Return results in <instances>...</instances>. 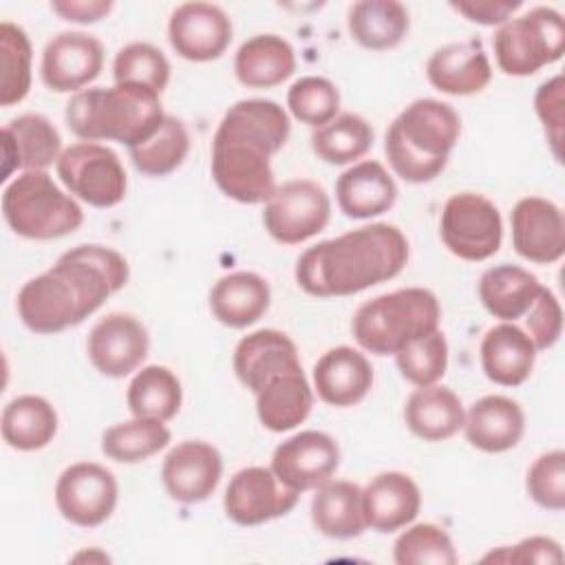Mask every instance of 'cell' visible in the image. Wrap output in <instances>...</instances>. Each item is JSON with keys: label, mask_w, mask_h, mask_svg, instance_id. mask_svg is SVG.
Returning a JSON list of instances; mask_svg holds the SVG:
<instances>
[{"label": "cell", "mask_w": 565, "mask_h": 565, "mask_svg": "<svg viewBox=\"0 0 565 565\" xmlns=\"http://www.w3.org/2000/svg\"><path fill=\"white\" fill-rule=\"evenodd\" d=\"M126 258L104 245H77L18 291V316L33 333H57L95 313L128 282Z\"/></svg>", "instance_id": "obj_1"}, {"label": "cell", "mask_w": 565, "mask_h": 565, "mask_svg": "<svg viewBox=\"0 0 565 565\" xmlns=\"http://www.w3.org/2000/svg\"><path fill=\"white\" fill-rule=\"evenodd\" d=\"M291 132L285 108L271 99H241L223 115L212 139V177L238 203H267L276 190L271 157Z\"/></svg>", "instance_id": "obj_2"}, {"label": "cell", "mask_w": 565, "mask_h": 565, "mask_svg": "<svg viewBox=\"0 0 565 565\" xmlns=\"http://www.w3.org/2000/svg\"><path fill=\"white\" fill-rule=\"evenodd\" d=\"M408 260V241L395 225L371 223L305 249L296 282L316 298L353 296L395 278Z\"/></svg>", "instance_id": "obj_3"}, {"label": "cell", "mask_w": 565, "mask_h": 565, "mask_svg": "<svg viewBox=\"0 0 565 565\" xmlns=\"http://www.w3.org/2000/svg\"><path fill=\"white\" fill-rule=\"evenodd\" d=\"M159 95L139 84L84 88L66 104V126L84 141H119L132 148L161 128L166 113Z\"/></svg>", "instance_id": "obj_4"}, {"label": "cell", "mask_w": 565, "mask_h": 565, "mask_svg": "<svg viewBox=\"0 0 565 565\" xmlns=\"http://www.w3.org/2000/svg\"><path fill=\"white\" fill-rule=\"evenodd\" d=\"M459 132L461 119L450 104L415 99L388 126L384 152L399 179L428 183L444 172Z\"/></svg>", "instance_id": "obj_5"}, {"label": "cell", "mask_w": 565, "mask_h": 565, "mask_svg": "<svg viewBox=\"0 0 565 565\" xmlns=\"http://www.w3.org/2000/svg\"><path fill=\"white\" fill-rule=\"evenodd\" d=\"M439 300L430 289L406 287L360 305L351 331L364 351L395 355L406 342L439 329Z\"/></svg>", "instance_id": "obj_6"}, {"label": "cell", "mask_w": 565, "mask_h": 565, "mask_svg": "<svg viewBox=\"0 0 565 565\" xmlns=\"http://www.w3.org/2000/svg\"><path fill=\"white\" fill-rule=\"evenodd\" d=\"M2 214L18 236L35 241L73 234L84 221L79 203L44 170L22 172L4 188Z\"/></svg>", "instance_id": "obj_7"}, {"label": "cell", "mask_w": 565, "mask_h": 565, "mask_svg": "<svg viewBox=\"0 0 565 565\" xmlns=\"http://www.w3.org/2000/svg\"><path fill=\"white\" fill-rule=\"evenodd\" d=\"M499 68L512 77L534 75L565 53V20L552 7H534L503 22L492 38Z\"/></svg>", "instance_id": "obj_8"}, {"label": "cell", "mask_w": 565, "mask_h": 565, "mask_svg": "<svg viewBox=\"0 0 565 565\" xmlns=\"http://www.w3.org/2000/svg\"><path fill=\"white\" fill-rule=\"evenodd\" d=\"M439 234L450 254L461 260L479 263L499 252L503 223L490 199L475 192H459L452 194L441 210Z\"/></svg>", "instance_id": "obj_9"}, {"label": "cell", "mask_w": 565, "mask_h": 565, "mask_svg": "<svg viewBox=\"0 0 565 565\" xmlns=\"http://www.w3.org/2000/svg\"><path fill=\"white\" fill-rule=\"evenodd\" d=\"M55 168L68 192L93 207H113L126 196V170L115 150L102 143L79 141L68 146Z\"/></svg>", "instance_id": "obj_10"}, {"label": "cell", "mask_w": 565, "mask_h": 565, "mask_svg": "<svg viewBox=\"0 0 565 565\" xmlns=\"http://www.w3.org/2000/svg\"><path fill=\"white\" fill-rule=\"evenodd\" d=\"M331 216L324 188L311 179H291L274 190L265 203L263 223L269 236L282 245H298L322 232Z\"/></svg>", "instance_id": "obj_11"}, {"label": "cell", "mask_w": 565, "mask_h": 565, "mask_svg": "<svg viewBox=\"0 0 565 565\" xmlns=\"http://www.w3.org/2000/svg\"><path fill=\"white\" fill-rule=\"evenodd\" d=\"M55 505L73 525H102L117 505L115 475L93 461L68 466L55 483Z\"/></svg>", "instance_id": "obj_12"}, {"label": "cell", "mask_w": 565, "mask_h": 565, "mask_svg": "<svg viewBox=\"0 0 565 565\" xmlns=\"http://www.w3.org/2000/svg\"><path fill=\"white\" fill-rule=\"evenodd\" d=\"M298 497L300 492L282 486L271 468L249 466L230 479L223 508L238 525H260L291 512Z\"/></svg>", "instance_id": "obj_13"}, {"label": "cell", "mask_w": 565, "mask_h": 565, "mask_svg": "<svg viewBox=\"0 0 565 565\" xmlns=\"http://www.w3.org/2000/svg\"><path fill=\"white\" fill-rule=\"evenodd\" d=\"M338 466L340 448L335 439L322 430H302L276 446L269 468L282 486L305 492L329 481Z\"/></svg>", "instance_id": "obj_14"}, {"label": "cell", "mask_w": 565, "mask_h": 565, "mask_svg": "<svg viewBox=\"0 0 565 565\" xmlns=\"http://www.w3.org/2000/svg\"><path fill=\"white\" fill-rule=\"evenodd\" d=\"M170 46L190 62H212L232 42L227 13L212 2H183L168 20Z\"/></svg>", "instance_id": "obj_15"}, {"label": "cell", "mask_w": 565, "mask_h": 565, "mask_svg": "<svg viewBox=\"0 0 565 565\" xmlns=\"http://www.w3.org/2000/svg\"><path fill=\"white\" fill-rule=\"evenodd\" d=\"M150 338L146 327L130 313L113 311L88 333L86 351L90 364L106 377L132 373L148 355Z\"/></svg>", "instance_id": "obj_16"}, {"label": "cell", "mask_w": 565, "mask_h": 565, "mask_svg": "<svg viewBox=\"0 0 565 565\" xmlns=\"http://www.w3.org/2000/svg\"><path fill=\"white\" fill-rule=\"evenodd\" d=\"M104 66V46L84 31H62L42 51V82L55 93H79Z\"/></svg>", "instance_id": "obj_17"}, {"label": "cell", "mask_w": 565, "mask_h": 565, "mask_svg": "<svg viewBox=\"0 0 565 565\" xmlns=\"http://www.w3.org/2000/svg\"><path fill=\"white\" fill-rule=\"evenodd\" d=\"M512 245L536 265H552L565 254V218L561 207L543 196L521 199L510 216Z\"/></svg>", "instance_id": "obj_18"}, {"label": "cell", "mask_w": 565, "mask_h": 565, "mask_svg": "<svg viewBox=\"0 0 565 565\" xmlns=\"http://www.w3.org/2000/svg\"><path fill=\"white\" fill-rule=\"evenodd\" d=\"M223 475L221 452L201 439L177 444L163 459L161 481L179 503H201L218 486Z\"/></svg>", "instance_id": "obj_19"}, {"label": "cell", "mask_w": 565, "mask_h": 565, "mask_svg": "<svg viewBox=\"0 0 565 565\" xmlns=\"http://www.w3.org/2000/svg\"><path fill=\"white\" fill-rule=\"evenodd\" d=\"M254 395L258 419L271 433L296 428L309 417L313 406V393L300 364L267 375Z\"/></svg>", "instance_id": "obj_20"}, {"label": "cell", "mask_w": 565, "mask_h": 565, "mask_svg": "<svg viewBox=\"0 0 565 565\" xmlns=\"http://www.w3.org/2000/svg\"><path fill=\"white\" fill-rule=\"evenodd\" d=\"M2 148L4 170L0 179L7 181L13 170H44L57 161L62 154V137L51 119L38 113H26L2 128Z\"/></svg>", "instance_id": "obj_21"}, {"label": "cell", "mask_w": 565, "mask_h": 565, "mask_svg": "<svg viewBox=\"0 0 565 565\" xmlns=\"http://www.w3.org/2000/svg\"><path fill=\"white\" fill-rule=\"evenodd\" d=\"M373 386V366L364 353L353 347H333L313 366V388L331 406H353L366 397Z\"/></svg>", "instance_id": "obj_22"}, {"label": "cell", "mask_w": 565, "mask_h": 565, "mask_svg": "<svg viewBox=\"0 0 565 565\" xmlns=\"http://www.w3.org/2000/svg\"><path fill=\"white\" fill-rule=\"evenodd\" d=\"M419 508L422 492L404 472H380L362 490L364 523L375 532H395L413 523Z\"/></svg>", "instance_id": "obj_23"}, {"label": "cell", "mask_w": 565, "mask_h": 565, "mask_svg": "<svg viewBox=\"0 0 565 565\" xmlns=\"http://www.w3.org/2000/svg\"><path fill=\"white\" fill-rule=\"evenodd\" d=\"M426 77L446 95H475L490 84L492 68L479 40L452 42L430 55Z\"/></svg>", "instance_id": "obj_24"}, {"label": "cell", "mask_w": 565, "mask_h": 565, "mask_svg": "<svg viewBox=\"0 0 565 565\" xmlns=\"http://www.w3.org/2000/svg\"><path fill=\"white\" fill-rule=\"evenodd\" d=\"M479 358L490 382L499 386H519L534 369L536 347L521 327L514 322H501L483 335Z\"/></svg>", "instance_id": "obj_25"}, {"label": "cell", "mask_w": 565, "mask_h": 565, "mask_svg": "<svg viewBox=\"0 0 565 565\" xmlns=\"http://www.w3.org/2000/svg\"><path fill=\"white\" fill-rule=\"evenodd\" d=\"M525 430L523 408L505 395L477 399L463 419L466 439L483 452H505L514 448Z\"/></svg>", "instance_id": "obj_26"}, {"label": "cell", "mask_w": 565, "mask_h": 565, "mask_svg": "<svg viewBox=\"0 0 565 565\" xmlns=\"http://www.w3.org/2000/svg\"><path fill=\"white\" fill-rule=\"evenodd\" d=\"M335 199L349 218H371L395 205L397 185L380 161L366 159L338 177Z\"/></svg>", "instance_id": "obj_27"}, {"label": "cell", "mask_w": 565, "mask_h": 565, "mask_svg": "<svg viewBox=\"0 0 565 565\" xmlns=\"http://www.w3.org/2000/svg\"><path fill=\"white\" fill-rule=\"evenodd\" d=\"M271 291L263 276L254 271H232L221 276L210 291L214 318L230 329H245L269 309Z\"/></svg>", "instance_id": "obj_28"}, {"label": "cell", "mask_w": 565, "mask_h": 565, "mask_svg": "<svg viewBox=\"0 0 565 565\" xmlns=\"http://www.w3.org/2000/svg\"><path fill=\"white\" fill-rule=\"evenodd\" d=\"M466 411L461 399L446 386H419L404 404L408 430L424 441H444L463 428Z\"/></svg>", "instance_id": "obj_29"}, {"label": "cell", "mask_w": 565, "mask_h": 565, "mask_svg": "<svg viewBox=\"0 0 565 565\" xmlns=\"http://www.w3.org/2000/svg\"><path fill=\"white\" fill-rule=\"evenodd\" d=\"M234 373L252 393L258 384L287 366L300 364L294 340L278 329H258L238 340L234 349Z\"/></svg>", "instance_id": "obj_30"}, {"label": "cell", "mask_w": 565, "mask_h": 565, "mask_svg": "<svg viewBox=\"0 0 565 565\" xmlns=\"http://www.w3.org/2000/svg\"><path fill=\"white\" fill-rule=\"evenodd\" d=\"M296 71L294 46L276 35L260 33L243 42L234 57V73L243 86L271 88Z\"/></svg>", "instance_id": "obj_31"}, {"label": "cell", "mask_w": 565, "mask_h": 565, "mask_svg": "<svg viewBox=\"0 0 565 565\" xmlns=\"http://www.w3.org/2000/svg\"><path fill=\"white\" fill-rule=\"evenodd\" d=\"M541 289L543 285L534 274L510 263L494 265L479 278V300L488 313L503 322L523 318Z\"/></svg>", "instance_id": "obj_32"}, {"label": "cell", "mask_w": 565, "mask_h": 565, "mask_svg": "<svg viewBox=\"0 0 565 565\" xmlns=\"http://www.w3.org/2000/svg\"><path fill=\"white\" fill-rule=\"evenodd\" d=\"M313 527L329 539H353L366 527L362 512V488L353 481L335 479L316 488L311 499Z\"/></svg>", "instance_id": "obj_33"}, {"label": "cell", "mask_w": 565, "mask_h": 565, "mask_svg": "<svg viewBox=\"0 0 565 565\" xmlns=\"http://www.w3.org/2000/svg\"><path fill=\"white\" fill-rule=\"evenodd\" d=\"M347 26L360 46L388 51L406 38L411 20L406 7L397 0H360L349 7Z\"/></svg>", "instance_id": "obj_34"}, {"label": "cell", "mask_w": 565, "mask_h": 565, "mask_svg": "<svg viewBox=\"0 0 565 565\" xmlns=\"http://www.w3.org/2000/svg\"><path fill=\"white\" fill-rule=\"evenodd\" d=\"M57 433V413L40 395H20L2 411V439L22 452L40 450Z\"/></svg>", "instance_id": "obj_35"}, {"label": "cell", "mask_w": 565, "mask_h": 565, "mask_svg": "<svg viewBox=\"0 0 565 565\" xmlns=\"http://www.w3.org/2000/svg\"><path fill=\"white\" fill-rule=\"evenodd\" d=\"M181 382L168 369L159 364L143 366L128 384L126 402L132 417H152L170 422L181 408Z\"/></svg>", "instance_id": "obj_36"}, {"label": "cell", "mask_w": 565, "mask_h": 565, "mask_svg": "<svg viewBox=\"0 0 565 565\" xmlns=\"http://www.w3.org/2000/svg\"><path fill=\"white\" fill-rule=\"evenodd\" d=\"M373 146L371 124L355 115L342 113L311 132V148L324 163L344 166L364 157Z\"/></svg>", "instance_id": "obj_37"}, {"label": "cell", "mask_w": 565, "mask_h": 565, "mask_svg": "<svg viewBox=\"0 0 565 565\" xmlns=\"http://www.w3.org/2000/svg\"><path fill=\"white\" fill-rule=\"evenodd\" d=\"M168 441L170 430L161 419L132 417L104 430L102 452L119 463H137L163 450Z\"/></svg>", "instance_id": "obj_38"}, {"label": "cell", "mask_w": 565, "mask_h": 565, "mask_svg": "<svg viewBox=\"0 0 565 565\" xmlns=\"http://www.w3.org/2000/svg\"><path fill=\"white\" fill-rule=\"evenodd\" d=\"M190 150V135L181 119L166 115L161 128L139 146L128 148L132 166L148 177H166L174 172Z\"/></svg>", "instance_id": "obj_39"}, {"label": "cell", "mask_w": 565, "mask_h": 565, "mask_svg": "<svg viewBox=\"0 0 565 565\" xmlns=\"http://www.w3.org/2000/svg\"><path fill=\"white\" fill-rule=\"evenodd\" d=\"M0 57H2V82L0 104L13 106L22 102L31 88V42L24 29L13 22L0 24Z\"/></svg>", "instance_id": "obj_40"}, {"label": "cell", "mask_w": 565, "mask_h": 565, "mask_svg": "<svg viewBox=\"0 0 565 565\" xmlns=\"http://www.w3.org/2000/svg\"><path fill=\"white\" fill-rule=\"evenodd\" d=\"M397 369L406 382L413 386L437 384L448 366V342L441 329H435L428 335L406 342L395 353Z\"/></svg>", "instance_id": "obj_41"}, {"label": "cell", "mask_w": 565, "mask_h": 565, "mask_svg": "<svg viewBox=\"0 0 565 565\" xmlns=\"http://www.w3.org/2000/svg\"><path fill=\"white\" fill-rule=\"evenodd\" d=\"M115 84H139L161 93L170 82V62L161 49L148 42H130L115 55Z\"/></svg>", "instance_id": "obj_42"}, {"label": "cell", "mask_w": 565, "mask_h": 565, "mask_svg": "<svg viewBox=\"0 0 565 565\" xmlns=\"http://www.w3.org/2000/svg\"><path fill=\"white\" fill-rule=\"evenodd\" d=\"M393 561L397 565H455L457 552L446 530L435 523H417L397 536Z\"/></svg>", "instance_id": "obj_43"}, {"label": "cell", "mask_w": 565, "mask_h": 565, "mask_svg": "<svg viewBox=\"0 0 565 565\" xmlns=\"http://www.w3.org/2000/svg\"><path fill=\"white\" fill-rule=\"evenodd\" d=\"M287 106L298 121L320 128L338 117L340 93L331 79L307 75L287 90Z\"/></svg>", "instance_id": "obj_44"}, {"label": "cell", "mask_w": 565, "mask_h": 565, "mask_svg": "<svg viewBox=\"0 0 565 565\" xmlns=\"http://www.w3.org/2000/svg\"><path fill=\"white\" fill-rule=\"evenodd\" d=\"M525 488L534 503L561 512L565 508V452L552 450L541 455L527 470Z\"/></svg>", "instance_id": "obj_45"}, {"label": "cell", "mask_w": 565, "mask_h": 565, "mask_svg": "<svg viewBox=\"0 0 565 565\" xmlns=\"http://www.w3.org/2000/svg\"><path fill=\"white\" fill-rule=\"evenodd\" d=\"M527 335L532 338L536 351H545L554 347L563 333V309L558 298L550 289H541L530 311L525 313Z\"/></svg>", "instance_id": "obj_46"}, {"label": "cell", "mask_w": 565, "mask_h": 565, "mask_svg": "<svg viewBox=\"0 0 565 565\" xmlns=\"http://www.w3.org/2000/svg\"><path fill=\"white\" fill-rule=\"evenodd\" d=\"M536 115L545 128L547 141L556 161H561V143H563V77L554 75L543 82L534 95Z\"/></svg>", "instance_id": "obj_47"}, {"label": "cell", "mask_w": 565, "mask_h": 565, "mask_svg": "<svg viewBox=\"0 0 565 565\" xmlns=\"http://www.w3.org/2000/svg\"><path fill=\"white\" fill-rule=\"evenodd\" d=\"M483 563L497 561V563H547V565H558L563 563V550L561 545L550 539V536H530L523 539L516 545H505L499 547L497 552L492 550L481 558Z\"/></svg>", "instance_id": "obj_48"}, {"label": "cell", "mask_w": 565, "mask_h": 565, "mask_svg": "<svg viewBox=\"0 0 565 565\" xmlns=\"http://www.w3.org/2000/svg\"><path fill=\"white\" fill-rule=\"evenodd\" d=\"M457 13H461L466 20L494 26L503 24L512 18V13L521 7V2H499V0H470V2H452L450 4Z\"/></svg>", "instance_id": "obj_49"}, {"label": "cell", "mask_w": 565, "mask_h": 565, "mask_svg": "<svg viewBox=\"0 0 565 565\" xmlns=\"http://www.w3.org/2000/svg\"><path fill=\"white\" fill-rule=\"evenodd\" d=\"M51 9L68 22L88 24L106 18L113 9L110 0H53Z\"/></svg>", "instance_id": "obj_50"}]
</instances>
